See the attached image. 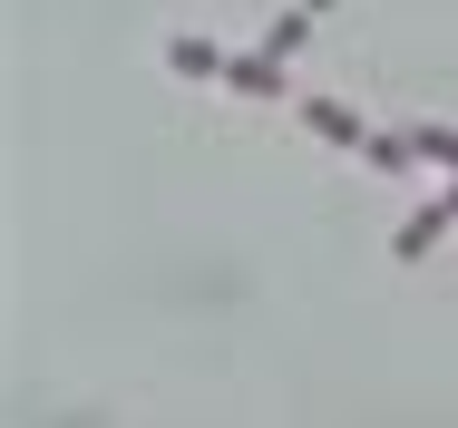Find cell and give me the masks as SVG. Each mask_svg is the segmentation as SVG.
Wrapping results in <instances>:
<instances>
[{
    "label": "cell",
    "instance_id": "1",
    "mask_svg": "<svg viewBox=\"0 0 458 428\" xmlns=\"http://www.w3.org/2000/svg\"><path fill=\"white\" fill-rule=\"evenodd\" d=\"M293 117H302L322 147H342V156H370V137H380V127H370V117H352L342 97H293Z\"/></svg>",
    "mask_w": 458,
    "mask_h": 428
},
{
    "label": "cell",
    "instance_id": "2",
    "mask_svg": "<svg viewBox=\"0 0 458 428\" xmlns=\"http://www.w3.org/2000/svg\"><path fill=\"white\" fill-rule=\"evenodd\" d=\"M449 224H458V214H449V195H429V205H410V224L390 234V254H400V263H429L439 244H449Z\"/></svg>",
    "mask_w": 458,
    "mask_h": 428
},
{
    "label": "cell",
    "instance_id": "3",
    "mask_svg": "<svg viewBox=\"0 0 458 428\" xmlns=\"http://www.w3.org/2000/svg\"><path fill=\"white\" fill-rule=\"evenodd\" d=\"M166 69H176V79H225L234 59H225L215 39H195V29H176V39H166Z\"/></svg>",
    "mask_w": 458,
    "mask_h": 428
},
{
    "label": "cell",
    "instance_id": "4",
    "mask_svg": "<svg viewBox=\"0 0 458 428\" xmlns=\"http://www.w3.org/2000/svg\"><path fill=\"white\" fill-rule=\"evenodd\" d=\"M302 39H312V10H302V0H293V10H274V20L254 29V49H264V59H293Z\"/></svg>",
    "mask_w": 458,
    "mask_h": 428
},
{
    "label": "cell",
    "instance_id": "5",
    "mask_svg": "<svg viewBox=\"0 0 458 428\" xmlns=\"http://www.w3.org/2000/svg\"><path fill=\"white\" fill-rule=\"evenodd\" d=\"M225 88H234V97H283V59H264V49H244V59L225 69Z\"/></svg>",
    "mask_w": 458,
    "mask_h": 428
},
{
    "label": "cell",
    "instance_id": "6",
    "mask_svg": "<svg viewBox=\"0 0 458 428\" xmlns=\"http://www.w3.org/2000/svg\"><path fill=\"white\" fill-rule=\"evenodd\" d=\"M410 147H420V166H439L458 185V127H439V117H420V127H410Z\"/></svg>",
    "mask_w": 458,
    "mask_h": 428
},
{
    "label": "cell",
    "instance_id": "7",
    "mask_svg": "<svg viewBox=\"0 0 458 428\" xmlns=\"http://www.w3.org/2000/svg\"><path fill=\"white\" fill-rule=\"evenodd\" d=\"M361 166H370V175H410V166H420V147H410V127H380Z\"/></svg>",
    "mask_w": 458,
    "mask_h": 428
},
{
    "label": "cell",
    "instance_id": "8",
    "mask_svg": "<svg viewBox=\"0 0 458 428\" xmlns=\"http://www.w3.org/2000/svg\"><path fill=\"white\" fill-rule=\"evenodd\" d=\"M302 10H312V20H322V10H332V0H302Z\"/></svg>",
    "mask_w": 458,
    "mask_h": 428
}]
</instances>
